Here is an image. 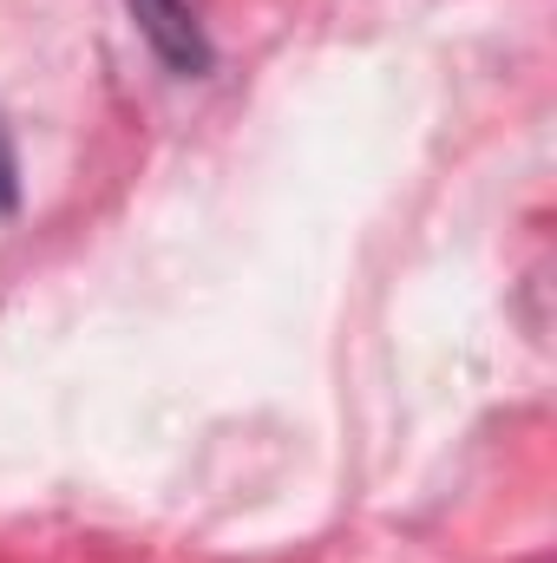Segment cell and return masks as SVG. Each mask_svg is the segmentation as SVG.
<instances>
[{
    "instance_id": "6da1fadb",
    "label": "cell",
    "mask_w": 557,
    "mask_h": 563,
    "mask_svg": "<svg viewBox=\"0 0 557 563\" xmlns=\"http://www.w3.org/2000/svg\"><path fill=\"white\" fill-rule=\"evenodd\" d=\"M139 33L151 40V53L171 66V73H204L210 66V40L190 13V0H125Z\"/></svg>"
},
{
    "instance_id": "7a4b0ae2",
    "label": "cell",
    "mask_w": 557,
    "mask_h": 563,
    "mask_svg": "<svg viewBox=\"0 0 557 563\" xmlns=\"http://www.w3.org/2000/svg\"><path fill=\"white\" fill-rule=\"evenodd\" d=\"M13 197H20V177H13V144L0 132V210H13Z\"/></svg>"
}]
</instances>
